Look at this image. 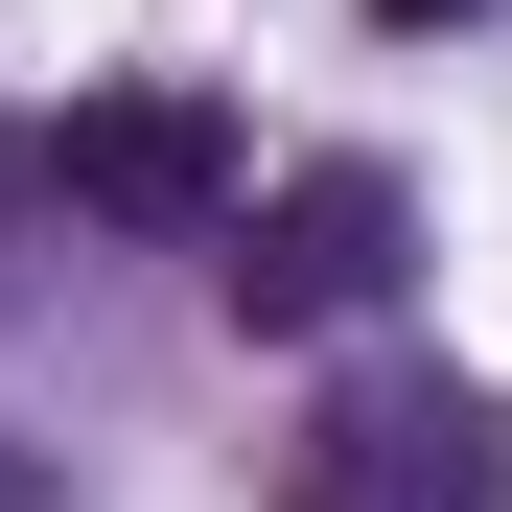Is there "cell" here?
I'll list each match as a JSON object with an SVG mask.
<instances>
[{
	"label": "cell",
	"mask_w": 512,
	"mask_h": 512,
	"mask_svg": "<svg viewBox=\"0 0 512 512\" xmlns=\"http://www.w3.org/2000/svg\"><path fill=\"white\" fill-rule=\"evenodd\" d=\"M396 163H303V187H256L233 210V256H210V280H233V326H280V350H303V326H373L396 303Z\"/></svg>",
	"instance_id": "6da1fadb"
},
{
	"label": "cell",
	"mask_w": 512,
	"mask_h": 512,
	"mask_svg": "<svg viewBox=\"0 0 512 512\" xmlns=\"http://www.w3.org/2000/svg\"><path fill=\"white\" fill-rule=\"evenodd\" d=\"M47 187L117 210V233H233L256 163H233V117L187 94V70H140V94H70V117H47Z\"/></svg>",
	"instance_id": "7a4b0ae2"
},
{
	"label": "cell",
	"mask_w": 512,
	"mask_h": 512,
	"mask_svg": "<svg viewBox=\"0 0 512 512\" xmlns=\"http://www.w3.org/2000/svg\"><path fill=\"white\" fill-rule=\"evenodd\" d=\"M280 512H512V466H489V396H443V373L350 396V419L280 466Z\"/></svg>",
	"instance_id": "3957f363"
},
{
	"label": "cell",
	"mask_w": 512,
	"mask_h": 512,
	"mask_svg": "<svg viewBox=\"0 0 512 512\" xmlns=\"http://www.w3.org/2000/svg\"><path fill=\"white\" fill-rule=\"evenodd\" d=\"M0 512H70V466H47V443H0Z\"/></svg>",
	"instance_id": "277c9868"
},
{
	"label": "cell",
	"mask_w": 512,
	"mask_h": 512,
	"mask_svg": "<svg viewBox=\"0 0 512 512\" xmlns=\"http://www.w3.org/2000/svg\"><path fill=\"white\" fill-rule=\"evenodd\" d=\"M373 24H466V0H373Z\"/></svg>",
	"instance_id": "5b68a950"
}]
</instances>
